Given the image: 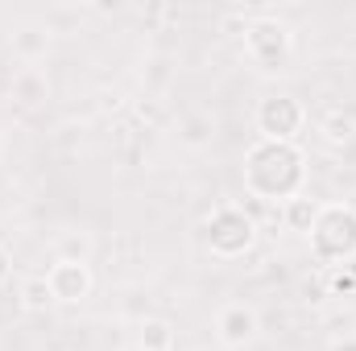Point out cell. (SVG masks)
Returning <instances> with one entry per match:
<instances>
[{"label": "cell", "instance_id": "obj_2", "mask_svg": "<svg viewBox=\"0 0 356 351\" xmlns=\"http://www.w3.org/2000/svg\"><path fill=\"white\" fill-rule=\"evenodd\" d=\"M249 335H253V314H249V310H232V314H224V339L241 343V339H249Z\"/></svg>", "mask_w": 356, "mask_h": 351}, {"label": "cell", "instance_id": "obj_1", "mask_svg": "<svg viewBox=\"0 0 356 351\" xmlns=\"http://www.w3.org/2000/svg\"><path fill=\"white\" fill-rule=\"evenodd\" d=\"M88 289V273L83 268H75V264H63V268H54V298H75V293H83Z\"/></svg>", "mask_w": 356, "mask_h": 351}]
</instances>
